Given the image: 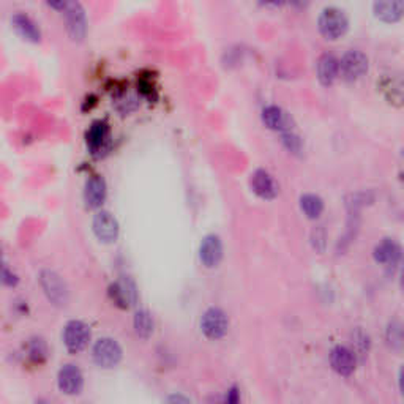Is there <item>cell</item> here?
<instances>
[{
	"instance_id": "1",
	"label": "cell",
	"mask_w": 404,
	"mask_h": 404,
	"mask_svg": "<svg viewBox=\"0 0 404 404\" xmlns=\"http://www.w3.org/2000/svg\"><path fill=\"white\" fill-rule=\"evenodd\" d=\"M317 29L326 40H338L346 35L349 29V19L341 8H324L317 19Z\"/></svg>"
},
{
	"instance_id": "2",
	"label": "cell",
	"mask_w": 404,
	"mask_h": 404,
	"mask_svg": "<svg viewBox=\"0 0 404 404\" xmlns=\"http://www.w3.org/2000/svg\"><path fill=\"white\" fill-rule=\"evenodd\" d=\"M63 16H65V25L70 38L73 41H82L86 38L87 18L82 5L78 0H68L63 8Z\"/></svg>"
},
{
	"instance_id": "3",
	"label": "cell",
	"mask_w": 404,
	"mask_h": 404,
	"mask_svg": "<svg viewBox=\"0 0 404 404\" xmlns=\"http://www.w3.org/2000/svg\"><path fill=\"white\" fill-rule=\"evenodd\" d=\"M366 71H368V58L363 52L350 49L339 60V74L349 82H354L361 76H365Z\"/></svg>"
},
{
	"instance_id": "4",
	"label": "cell",
	"mask_w": 404,
	"mask_h": 404,
	"mask_svg": "<svg viewBox=\"0 0 404 404\" xmlns=\"http://www.w3.org/2000/svg\"><path fill=\"white\" fill-rule=\"evenodd\" d=\"M201 328L207 338L220 339L227 333L229 328V319L226 313L220 308H210L204 313L201 319Z\"/></svg>"
},
{
	"instance_id": "5",
	"label": "cell",
	"mask_w": 404,
	"mask_h": 404,
	"mask_svg": "<svg viewBox=\"0 0 404 404\" xmlns=\"http://www.w3.org/2000/svg\"><path fill=\"white\" fill-rule=\"evenodd\" d=\"M122 359V349L113 338H101L93 346V360L101 368H113Z\"/></svg>"
},
{
	"instance_id": "6",
	"label": "cell",
	"mask_w": 404,
	"mask_h": 404,
	"mask_svg": "<svg viewBox=\"0 0 404 404\" xmlns=\"http://www.w3.org/2000/svg\"><path fill=\"white\" fill-rule=\"evenodd\" d=\"M40 283L45 294L47 295V299L54 303V305H65L68 302V289L65 281H63L56 272L43 270V272L40 273Z\"/></svg>"
},
{
	"instance_id": "7",
	"label": "cell",
	"mask_w": 404,
	"mask_h": 404,
	"mask_svg": "<svg viewBox=\"0 0 404 404\" xmlns=\"http://www.w3.org/2000/svg\"><path fill=\"white\" fill-rule=\"evenodd\" d=\"M90 341V328L81 321H71L63 330V343L70 352H81Z\"/></svg>"
},
{
	"instance_id": "8",
	"label": "cell",
	"mask_w": 404,
	"mask_h": 404,
	"mask_svg": "<svg viewBox=\"0 0 404 404\" xmlns=\"http://www.w3.org/2000/svg\"><path fill=\"white\" fill-rule=\"evenodd\" d=\"M374 16L385 24H395L404 16V0H374Z\"/></svg>"
},
{
	"instance_id": "9",
	"label": "cell",
	"mask_w": 404,
	"mask_h": 404,
	"mask_svg": "<svg viewBox=\"0 0 404 404\" xmlns=\"http://www.w3.org/2000/svg\"><path fill=\"white\" fill-rule=\"evenodd\" d=\"M93 232L101 242L111 243L119 236V225L109 212H100L93 218Z\"/></svg>"
},
{
	"instance_id": "10",
	"label": "cell",
	"mask_w": 404,
	"mask_h": 404,
	"mask_svg": "<svg viewBox=\"0 0 404 404\" xmlns=\"http://www.w3.org/2000/svg\"><path fill=\"white\" fill-rule=\"evenodd\" d=\"M58 389L67 395H76V393L81 392L84 377L81 370L74 365H65L63 368L58 371Z\"/></svg>"
},
{
	"instance_id": "11",
	"label": "cell",
	"mask_w": 404,
	"mask_h": 404,
	"mask_svg": "<svg viewBox=\"0 0 404 404\" xmlns=\"http://www.w3.org/2000/svg\"><path fill=\"white\" fill-rule=\"evenodd\" d=\"M199 256L207 269H214L223 258V245L218 236H207L201 243Z\"/></svg>"
},
{
	"instance_id": "12",
	"label": "cell",
	"mask_w": 404,
	"mask_h": 404,
	"mask_svg": "<svg viewBox=\"0 0 404 404\" xmlns=\"http://www.w3.org/2000/svg\"><path fill=\"white\" fill-rule=\"evenodd\" d=\"M12 25L16 30L21 38H24L25 41H30V43H38L41 40V32L38 29V25L34 23V19L30 16L24 14V13H16L12 18Z\"/></svg>"
},
{
	"instance_id": "13",
	"label": "cell",
	"mask_w": 404,
	"mask_h": 404,
	"mask_svg": "<svg viewBox=\"0 0 404 404\" xmlns=\"http://www.w3.org/2000/svg\"><path fill=\"white\" fill-rule=\"evenodd\" d=\"M251 190L262 199H273L278 194V185L275 179L264 169H259L251 175Z\"/></svg>"
},
{
	"instance_id": "14",
	"label": "cell",
	"mask_w": 404,
	"mask_h": 404,
	"mask_svg": "<svg viewBox=\"0 0 404 404\" xmlns=\"http://www.w3.org/2000/svg\"><path fill=\"white\" fill-rule=\"evenodd\" d=\"M109 294L115 302V305H119L120 308H128L137 302L136 286L130 280L117 281V283L111 286Z\"/></svg>"
},
{
	"instance_id": "15",
	"label": "cell",
	"mask_w": 404,
	"mask_h": 404,
	"mask_svg": "<svg viewBox=\"0 0 404 404\" xmlns=\"http://www.w3.org/2000/svg\"><path fill=\"white\" fill-rule=\"evenodd\" d=\"M316 71L319 82H321L322 86H332L339 76V60L332 54H324L319 57Z\"/></svg>"
},
{
	"instance_id": "16",
	"label": "cell",
	"mask_w": 404,
	"mask_h": 404,
	"mask_svg": "<svg viewBox=\"0 0 404 404\" xmlns=\"http://www.w3.org/2000/svg\"><path fill=\"white\" fill-rule=\"evenodd\" d=\"M106 199V182L100 175H92L86 182L84 201L90 209H98Z\"/></svg>"
},
{
	"instance_id": "17",
	"label": "cell",
	"mask_w": 404,
	"mask_h": 404,
	"mask_svg": "<svg viewBox=\"0 0 404 404\" xmlns=\"http://www.w3.org/2000/svg\"><path fill=\"white\" fill-rule=\"evenodd\" d=\"M332 368L341 376H349L355 370V357L352 350L344 346H337L330 352Z\"/></svg>"
},
{
	"instance_id": "18",
	"label": "cell",
	"mask_w": 404,
	"mask_h": 404,
	"mask_svg": "<svg viewBox=\"0 0 404 404\" xmlns=\"http://www.w3.org/2000/svg\"><path fill=\"white\" fill-rule=\"evenodd\" d=\"M262 122L270 130L275 131H288L291 130V119L278 106H267L262 109Z\"/></svg>"
},
{
	"instance_id": "19",
	"label": "cell",
	"mask_w": 404,
	"mask_h": 404,
	"mask_svg": "<svg viewBox=\"0 0 404 404\" xmlns=\"http://www.w3.org/2000/svg\"><path fill=\"white\" fill-rule=\"evenodd\" d=\"M109 141V126L104 122H93L87 131V146L93 153H100L104 150L106 144Z\"/></svg>"
},
{
	"instance_id": "20",
	"label": "cell",
	"mask_w": 404,
	"mask_h": 404,
	"mask_svg": "<svg viewBox=\"0 0 404 404\" xmlns=\"http://www.w3.org/2000/svg\"><path fill=\"white\" fill-rule=\"evenodd\" d=\"M400 258H401V248L396 242L390 240V238L382 240L379 245L374 248V259L376 262L379 264H384V265L396 264Z\"/></svg>"
},
{
	"instance_id": "21",
	"label": "cell",
	"mask_w": 404,
	"mask_h": 404,
	"mask_svg": "<svg viewBox=\"0 0 404 404\" xmlns=\"http://www.w3.org/2000/svg\"><path fill=\"white\" fill-rule=\"evenodd\" d=\"M300 207L310 220H316L317 216H321L322 210H324V202L316 194H305L300 199Z\"/></svg>"
},
{
	"instance_id": "22",
	"label": "cell",
	"mask_w": 404,
	"mask_h": 404,
	"mask_svg": "<svg viewBox=\"0 0 404 404\" xmlns=\"http://www.w3.org/2000/svg\"><path fill=\"white\" fill-rule=\"evenodd\" d=\"M153 319L148 311H137L135 316V330L137 337L147 339L153 333Z\"/></svg>"
},
{
	"instance_id": "23",
	"label": "cell",
	"mask_w": 404,
	"mask_h": 404,
	"mask_svg": "<svg viewBox=\"0 0 404 404\" xmlns=\"http://www.w3.org/2000/svg\"><path fill=\"white\" fill-rule=\"evenodd\" d=\"M29 355L30 359L34 361H45L47 357V348H46V343L43 341L41 338H34L32 341L29 343Z\"/></svg>"
},
{
	"instance_id": "24",
	"label": "cell",
	"mask_w": 404,
	"mask_h": 404,
	"mask_svg": "<svg viewBox=\"0 0 404 404\" xmlns=\"http://www.w3.org/2000/svg\"><path fill=\"white\" fill-rule=\"evenodd\" d=\"M387 339H389V343L395 349L403 348V344H404V327L401 326V324H398V322L390 324L389 328H387Z\"/></svg>"
},
{
	"instance_id": "25",
	"label": "cell",
	"mask_w": 404,
	"mask_h": 404,
	"mask_svg": "<svg viewBox=\"0 0 404 404\" xmlns=\"http://www.w3.org/2000/svg\"><path fill=\"white\" fill-rule=\"evenodd\" d=\"M281 141H283L284 147L292 153H299L302 150V139L291 130L281 133Z\"/></svg>"
},
{
	"instance_id": "26",
	"label": "cell",
	"mask_w": 404,
	"mask_h": 404,
	"mask_svg": "<svg viewBox=\"0 0 404 404\" xmlns=\"http://www.w3.org/2000/svg\"><path fill=\"white\" fill-rule=\"evenodd\" d=\"M3 283L7 286H12V288H13V286L18 284V276L10 272L8 267L3 269Z\"/></svg>"
},
{
	"instance_id": "27",
	"label": "cell",
	"mask_w": 404,
	"mask_h": 404,
	"mask_svg": "<svg viewBox=\"0 0 404 404\" xmlns=\"http://www.w3.org/2000/svg\"><path fill=\"white\" fill-rule=\"evenodd\" d=\"M286 3H289L291 7L297 10H305L311 3V0H286Z\"/></svg>"
},
{
	"instance_id": "28",
	"label": "cell",
	"mask_w": 404,
	"mask_h": 404,
	"mask_svg": "<svg viewBox=\"0 0 404 404\" xmlns=\"http://www.w3.org/2000/svg\"><path fill=\"white\" fill-rule=\"evenodd\" d=\"M46 2H47V5H49L51 8H54V10H63V8H65V5H67L68 0H46Z\"/></svg>"
},
{
	"instance_id": "29",
	"label": "cell",
	"mask_w": 404,
	"mask_h": 404,
	"mask_svg": "<svg viewBox=\"0 0 404 404\" xmlns=\"http://www.w3.org/2000/svg\"><path fill=\"white\" fill-rule=\"evenodd\" d=\"M238 398H240V396H238V390L237 389H231L226 395L227 403H237Z\"/></svg>"
},
{
	"instance_id": "30",
	"label": "cell",
	"mask_w": 404,
	"mask_h": 404,
	"mask_svg": "<svg viewBox=\"0 0 404 404\" xmlns=\"http://www.w3.org/2000/svg\"><path fill=\"white\" fill-rule=\"evenodd\" d=\"M260 3L269 5V7H278V5L286 3V0H259Z\"/></svg>"
},
{
	"instance_id": "31",
	"label": "cell",
	"mask_w": 404,
	"mask_h": 404,
	"mask_svg": "<svg viewBox=\"0 0 404 404\" xmlns=\"http://www.w3.org/2000/svg\"><path fill=\"white\" fill-rule=\"evenodd\" d=\"M398 384H400L401 395L404 396V365L401 366V370H400V374H398Z\"/></svg>"
},
{
	"instance_id": "32",
	"label": "cell",
	"mask_w": 404,
	"mask_h": 404,
	"mask_svg": "<svg viewBox=\"0 0 404 404\" xmlns=\"http://www.w3.org/2000/svg\"><path fill=\"white\" fill-rule=\"evenodd\" d=\"M401 289L404 292V269H403V272H401Z\"/></svg>"
}]
</instances>
